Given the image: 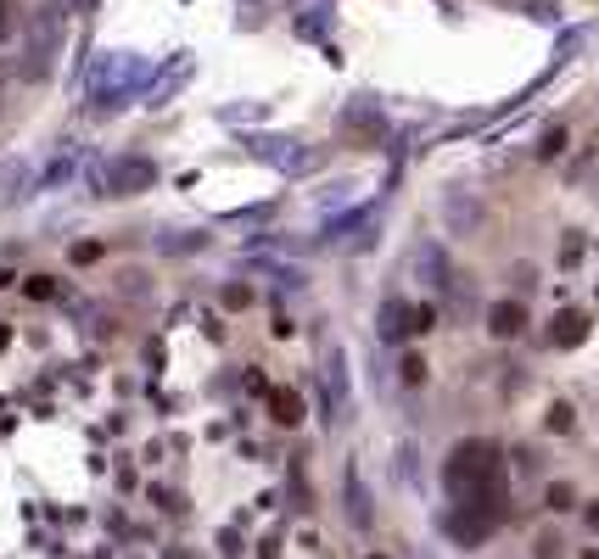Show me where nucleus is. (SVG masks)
Listing matches in <instances>:
<instances>
[{
	"mask_svg": "<svg viewBox=\"0 0 599 559\" xmlns=\"http://www.w3.org/2000/svg\"><path fill=\"white\" fill-rule=\"evenodd\" d=\"M275 420L280 425H297L303 420V398H297V391H275Z\"/></svg>",
	"mask_w": 599,
	"mask_h": 559,
	"instance_id": "nucleus-3",
	"label": "nucleus"
},
{
	"mask_svg": "<svg viewBox=\"0 0 599 559\" xmlns=\"http://www.w3.org/2000/svg\"><path fill=\"white\" fill-rule=\"evenodd\" d=\"M521 319H527L521 302H499V308L487 314V330H493V336H515V330H521Z\"/></svg>",
	"mask_w": 599,
	"mask_h": 559,
	"instance_id": "nucleus-2",
	"label": "nucleus"
},
{
	"mask_svg": "<svg viewBox=\"0 0 599 559\" xmlns=\"http://www.w3.org/2000/svg\"><path fill=\"white\" fill-rule=\"evenodd\" d=\"M554 325H561V330H554V347H566V341H577V336H583V314H561Z\"/></svg>",
	"mask_w": 599,
	"mask_h": 559,
	"instance_id": "nucleus-4",
	"label": "nucleus"
},
{
	"mask_svg": "<svg viewBox=\"0 0 599 559\" xmlns=\"http://www.w3.org/2000/svg\"><path fill=\"white\" fill-rule=\"evenodd\" d=\"M6 285H12V275H6V268H0V292H6Z\"/></svg>",
	"mask_w": 599,
	"mask_h": 559,
	"instance_id": "nucleus-9",
	"label": "nucleus"
},
{
	"mask_svg": "<svg viewBox=\"0 0 599 559\" xmlns=\"http://www.w3.org/2000/svg\"><path fill=\"white\" fill-rule=\"evenodd\" d=\"M448 487H453V498H460V509H482L487 514V504H499V492H504L499 453H493L487 442H460L453 459H448Z\"/></svg>",
	"mask_w": 599,
	"mask_h": 559,
	"instance_id": "nucleus-1",
	"label": "nucleus"
},
{
	"mask_svg": "<svg viewBox=\"0 0 599 559\" xmlns=\"http://www.w3.org/2000/svg\"><path fill=\"white\" fill-rule=\"evenodd\" d=\"M370 559H387V554H370Z\"/></svg>",
	"mask_w": 599,
	"mask_h": 559,
	"instance_id": "nucleus-10",
	"label": "nucleus"
},
{
	"mask_svg": "<svg viewBox=\"0 0 599 559\" xmlns=\"http://www.w3.org/2000/svg\"><path fill=\"white\" fill-rule=\"evenodd\" d=\"M23 292H29V297H34V302H46V297H51V292H56V285H51V275H34V280H29V285H23Z\"/></svg>",
	"mask_w": 599,
	"mask_h": 559,
	"instance_id": "nucleus-6",
	"label": "nucleus"
},
{
	"mask_svg": "<svg viewBox=\"0 0 599 559\" xmlns=\"http://www.w3.org/2000/svg\"><path fill=\"white\" fill-rule=\"evenodd\" d=\"M549 431H571V408H566V403L549 414Z\"/></svg>",
	"mask_w": 599,
	"mask_h": 559,
	"instance_id": "nucleus-7",
	"label": "nucleus"
},
{
	"mask_svg": "<svg viewBox=\"0 0 599 559\" xmlns=\"http://www.w3.org/2000/svg\"><path fill=\"white\" fill-rule=\"evenodd\" d=\"M588 526H594V531H599V504H588Z\"/></svg>",
	"mask_w": 599,
	"mask_h": 559,
	"instance_id": "nucleus-8",
	"label": "nucleus"
},
{
	"mask_svg": "<svg viewBox=\"0 0 599 559\" xmlns=\"http://www.w3.org/2000/svg\"><path fill=\"white\" fill-rule=\"evenodd\" d=\"M571 498H577V492H571L566 481H554V487H549V509H577Z\"/></svg>",
	"mask_w": 599,
	"mask_h": 559,
	"instance_id": "nucleus-5",
	"label": "nucleus"
}]
</instances>
